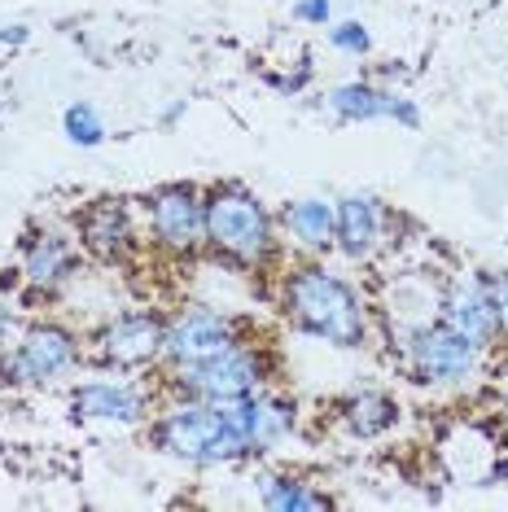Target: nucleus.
<instances>
[{"label":"nucleus","mask_w":508,"mask_h":512,"mask_svg":"<svg viewBox=\"0 0 508 512\" xmlns=\"http://www.w3.org/2000/svg\"><path fill=\"white\" fill-rule=\"evenodd\" d=\"M285 302L298 329L325 337L333 346H360L364 342V307L338 276L325 267H303L285 285Z\"/></svg>","instance_id":"obj_1"},{"label":"nucleus","mask_w":508,"mask_h":512,"mask_svg":"<svg viewBox=\"0 0 508 512\" xmlns=\"http://www.w3.org/2000/svg\"><path fill=\"white\" fill-rule=\"evenodd\" d=\"M158 442L171 456L189 464H224V460L246 456V442H241L237 425L228 421L224 403H206V399H189L171 407L163 425H158Z\"/></svg>","instance_id":"obj_2"},{"label":"nucleus","mask_w":508,"mask_h":512,"mask_svg":"<svg viewBox=\"0 0 508 512\" xmlns=\"http://www.w3.org/2000/svg\"><path fill=\"white\" fill-rule=\"evenodd\" d=\"M206 241L241 263H259L263 254L272 250L268 211H263L250 193H237V189L215 193L211 202H206Z\"/></svg>","instance_id":"obj_3"},{"label":"nucleus","mask_w":508,"mask_h":512,"mask_svg":"<svg viewBox=\"0 0 508 512\" xmlns=\"http://www.w3.org/2000/svg\"><path fill=\"white\" fill-rule=\"evenodd\" d=\"M263 381V359L246 351V346H228L224 355L202 359V364H180V390H189V399L206 403H228L246 399L259 390Z\"/></svg>","instance_id":"obj_4"},{"label":"nucleus","mask_w":508,"mask_h":512,"mask_svg":"<svg viewBox=\"0 0 508 512\" xmlns=\"http://www.w3.org/2000/svg\"><path fill=\"white\" fill-rule=\"evenodd\" d=\"M482 346L460 337L456 329L438 324V329H421L412 337V368H417L421 381H434V386H452V381H465L473 368H478Z\"/></svg>","instance_id":"obj_5"},{"label":"nucleus","mask_w":508,"mask_h":512,"mask_svg":"<svg viewBox=\"0 0 508 512\" xmlns=\"http://www.w3.org/2000/svg\"><path fill=\"white\" fill-rule=\"evenodd\" d=\"M228 346H237L233 337V320L219 316V311H189L180 316L176 324L167 329V342H163V355L171 364H202V359H215L224 355Z\"/></svg>","instance_id":"obj_6"},{"label":"nucleus","mask_w":508,"mask_h":512,"mask_svg":"<svg viewBox=\"0 0 508 512\" xmlns=\"http://www.w3.org/2000/svg\"><path fill=\"white\" fill-rule=\"evenodd\" d=\"M75 359H79L75 337L66 329H57V324H40V329H31L18 342L14 359L5 364V377L9 381H53L57 372H66Z\"/></svg>","instance_id":"obj_7"},{"label":"nucleus","mask_w":508,"mask_h":512,"mask_svg":"<svg viewBox=\"0 0 508 512\" xmlns=\"http://www.w3.org/2000/svg\"><path fill=\"white\" fill-rule=\"evenodd\" d=\"M149 224H154V237L167 250L189 254L206 241V202H198L189 189H167L149 206Z\"/></svg>","instance_id":"obj_8"},{"label":"nucleus","mask_w":508,"mask_h":512,"mask_svg":"<svg viewBox=\"0 0 508 512\" xmlns=\"http://www.w3.org/2000/svg\"><path fill=\"white\" fill-rule=\"evenodd\" d=\"M163 342H167L163 320L123 316L97 337V359H106L114 368H141V364H154V359L163 355Z\"/></svg>","instance_id":"obj_9"},{"label":"nucleus","mask_w":508,"mask_h":512,"mask_svg":"<svg viewBox=\"0 0 508 512\" xmlns=\"http://www.w3.org/2000/svg\"><path fill=\"white\" fill-rule=\"evenodd\" d=\"M224 412H228V421L237 425V434H241V442H246V451H268V447H276V442L290 434V425H294L290 407L276 403V399H259V394L228 399Z\"/></svg>","instance_id":"obj_10"},{"label":"nucleus","mask_w":508,"mask_h":512,"mask_svg":"<svg viewBox=\"0 0 508 512\" xmlns=\"http://www.w3.org/2000/svg\"><path fill=\"white\" fill-rule=\"evenodd\" d=\"M329 106L338 119L346 123H360V119H399L403 127H417V106L403 97H390V92H377L368 84H342L329 92Z\"/></svg>","instance_id":"obj_11"},{"label":"nucleus","mask_w":508,"mask_h":512,"mask_svg":"<svg viewBox=\"0 0 508 512\" xmlns=\"http://www.w3.org/2000/svg\"><path fill=\"white\" fill-rule=\"evenodd\" d=\"M443 324L456 329L469 342L487 346L495 333H500V320H495V302L487 294V281H469L465 289H456L443 307Z\"/></svg>","instance_id":"obj_12"},{"label":"nucleus","mask_w":508,"mask_h":512,"mask_svg":"<svg viewBox=\"0 0 508 512\" xmlns=\"http://www.w3.org/2000/svg\"><path fill=\"white\" fill-rule=\"evenodd\" d=\"M333 219H338V228H333V241L342 246L346 259H368V254L377 250V241H381V215H377L373 197H342L338 211H333Z\"/></svg>","instance_id":"obj_13"},{"label":"nucleus","mask_w":508,"mask_h":512,"mask_svg":"<svg viewBox=\"0 0 508 512\" xmlns=\"http://www.w3.org/2000/svg\"><path fill=\"white\" fill-rule=\"evenodd\" d=\"M75 412L88 416V421H119V425H132L141 421L145 403L141 394L123 381H92V386H79L75 390Z\"/></svg>","instance_id":"obj_14"},{"label":"nucleus","mask_w":508,"mask_h":512,"mask_svg":"<svg viewBox=\"0 0 508 512\" xmlns=\"http://www.w3.org/2000/svg\"><path fill=\"white\" fill-rule=\"evenodd\" d=\"M84 246L101 259H119V254L132 246V228H127V215L119 206H97L84 219Z\"/></svg>","instance_id":"obj_15"},{"label":"nucleus","mask_w":508,"mask_h":512,"mask_svg":"<svg viewBox=\"0 0 508 512\" xmlns=\"http://www.w3.org/2000/svg\"><path fill=\"white\" fill-rule=\"evenodd\" d=\"M290 232L298 241H303L307 250H329L333 246V228H338V219H333V206L320 202V197H303V202H294L290 211Z\"/></svg>","instance_id":"obj_16"},{"label":"nucleus","mask_w":508,"mask_h":512,"mask_svg":"<svg viewBox=\"0 0 508 512\" xmlns=\"http://www.w3.org/2000/svg\"><path fill=\"white\" fill-rule=\"evenodd\" d=\"M22 272H27V281H31V285L53 289L66 272H71V246H66L62 237H49V232H44V237L31 241V250H27V263H22Z\"/></svg>","instance_id":"obj_17"},{"label":"nucleus","mask_w":508,"mask_h":512,"mask_svg":"<svg viewBox=\"0 0 508 512\" xmlns=\"http://www.w3.org/2000/svg\"><path fill=\"white\" fill-rule=\"evenodd\" d=\"M395 416H399V407L386 394H360V399L346 407V429L360 438H377L395 425Z\"/></svg>","instance_id":"obj_18"},{"label":"nucleus","mask_w":508,"mask_h":512,"mask_svg":"<svg viewBox=\"0 0 508 512\" xmlns=\"http://www.w3.org/2000/svg\"><path fill=\"white\" fill-rule=\"evenodd\" d=\"M263 504L276 512H311V508H329V499L307 491L294 477H263Z\"/></svg>","instance_id":"obj_19"},{"label":"nucleus","mask_w":508,"mask_h":512,"mask_svg":"<svg viewBox=\"0 0 508 512\" xmlns=\"http://www.w3.org/2000/svg\"><path fill=\"white\" fill-rule=\"evenodd\" d=\"M66 136H71L75 145H97L101 136H106V127H101L92 106H71L66 110Z\"/></svg>","instance_id":"obj_20"},{"label":"nucleus","mask_w":508,"mask_h":512,"mask_svg":"<svg viewBox=\"0 0 508 512\" xmlns=\"http://www.w3.org/2000/svg\"><path fill=\"white\" fill-rule=\"evenodd\" d=\"M333 44H338L342 53H364L368 49V31L360 22H342V27H333Z\"/></svg>","instance_id":"obj_21"},{"label":"nucleus","mask_w":508,"mask_h":512,"mask_svg":"<svg viewBox=\"0 0 508 512\" xmlns=\"http://www.w3.org/2000/svg\"><path fill=\"white\" fill-rule=\"evenodd\" d=\"M487 294L495 302V320H500V333H508V276H495L487 281Z\"/></svg>","instance_id":"obj_22"},{"label":"nucleus","mask_w":508,"mask_h":512,"mask_svg":"<svg viewBox=\"0 0 508 512\" xmlns=\"http://www.w3.org/2000/svg\"><path fill=\"white\" fill-rule=\"evenodd\" d=\"M294 14L303 22H329V0H298Z\"/></svg>","instance_id":"obj_23"},{"label":"nucleus","mask_w":508,"mask_h":512,"mask_svg":"<svg viewBox=\"0 0 508 512\" xmlns=\"http://www.w3.org/2000/svg\"><path fill=\"white\" fill-rule=\"evenodd\" d=\"M0 329H9V311L5 307H0Z\"/></svg>","instance_id":"obj_24"},{"label":"nucleus","mask_w":508,"mask_h":512,"mask_svg":"<svg viewBox=\"0 0 508 512\" xmlns=\"http://www.w3.org/2000/svg\"><path fill=\"white\" fill-rule=\"evenodd\" d=\"M500 473H504V477H508V464H504V469H500Z\"/></svg>","instance_id":"obj_25"}]
</instances>
